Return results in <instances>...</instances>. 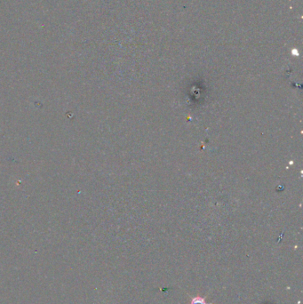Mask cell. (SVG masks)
<instances>
[{"instance_id":"cell-1","label":"cell","mask_w":303,"mask_h":304,"mask_svg":"<svg viewBox=\"0 0 303 304\" xmlns=\"http://www.w3.org/2000/svg\"><path fill=\"white\" fill-rule=\"evenodd\" d=\"M190 304H207V303H206L205 298L200 297V296H196V297H194L191 299Z\"/></svg>"}]
</instances>
